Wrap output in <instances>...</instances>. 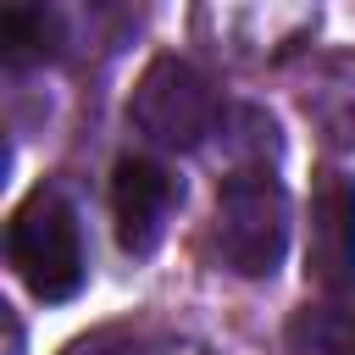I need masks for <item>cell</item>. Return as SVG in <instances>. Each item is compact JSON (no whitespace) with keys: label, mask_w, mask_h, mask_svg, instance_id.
<instances>
[{"label":"cell","mask_w":355,"mask_h":355,"mask_svg":"<svg viewBox=\"0 0 355 355\" xmlns=\"http://www.w3.org/2000/svg\"><path fill=\"white\" fill-rule=\"evenodd\" d=\"M6 261L11 272L22 277V288L44 305H67L83 277H89V261H83V227H78V211L61 189L39 183L6 222Z\"/></svg>","instance_id":"cell-1"},{"label":"cell","mask_w":355,"mask_h":355,"mask_svg":"<svg viewBox=\"0 0 355 355\" xmlns=\"http://www.w3.org/2000/svg\"><path fill=\"white\" fill-rule=\"evenodd\" d=\"M211 239L227 272L239 277H272L288 250V189L272 172H227L216 189Z\"/></svg>","instance_id":"cell-2"},{"label":"cell","mask_w":355,"mask_h":355,"mask_svg":"<svg viewBox=\"0 0 355 355\" xmlns=\"http://www.w3.org/2000/svg\"><path fill=\"white\" fill-rule=\"evenodd\" d=\"M128 116L155 150H200L216 133V83L183 55H155L133 83Z\"/></svg>","instance_id":"cell-3"},{"label":"cell","mask_w":355,"mask_h":355,"mask_svg":"<svg viewBox=\"0 0 355 355\" xmlns=\"http://www.w3.org/2000/svg\"><path fill=\"white\" fill-rule=\"evenodd\" d=\"M305 283H316L322 294L355 288V178L338 166H322L311 183Z\"/></svg>","instance_id":"cell-4"},{"label":"cell","mask_w":355,"mask_h":355,"mask_svg":"<svg viewBox=\"0 0 355 355\" xmlns=\"http://www.w3.org/2000/svg\"><path fill=\"white\" fill-rule=\"evenodd\" d=\"M183 189L155 155H122L111 166V216H116V244L128 255H150L178 211Z\"/></svg>","instance_id":"cell-5"},{"label":"cell","mask_w":355,"mask_h":355,"mask_svg":"<svg viewBox=\"0 0 355 355\" xmlns=\"http://www.w3.org/2000/svg\"><path fill=\"white\" fill-rule=\"evenodd\" d=\"M288 355H355V288L305 300L283 327Z\"/></svg>","instance_id":"cell-6"},{"label":"cell","mask_w":355,"mask_h":355,"mask_svg":"<svg viewBox=\"0 0 355 355\" xmlns=\"http://www.w3.org/2000/svg\"><path fill=\"white\" fill-rule=\"evenodd\" d=\"M6 61H50L61 55V17L50 6H11L0 17Z\"/></svg>","instance_id":"cell-7"},{"label":"cell","mask_w":355,"mask_h":355,"mask_svg":"<svg viewBox=\"0 0 355 355\" xmlns=\"http://www.w3.org/2000/svg\"><path fill=\"white\" fill-rule=\"evenodd\" d=\"M222 144L239 155V172H266V161H277V150H283L277 122L255 105H233L222 116Z\"/></svg>","instance_id":"cell-8"},{"label":"cell","mask_w":355,"mask_h":355,"mask_svg":"<svg viewBox=\"0 0 355 355\" xmlns=\"http://www.w3.org/2000/svg\"><path fill=\"white\" fill-rule=\"evenodd\" d=\"M305 105L322 116V128H327L333 144L355 150V61H338L333 78H327V89H316V100H305Z\"/></svg>","instance_id":"cell-9"},{"label":"cell","mask_w":355,"mask_h":355,"mask_svg":"<svg viewBox=\"0 0 355 355\" xmlns=\"http://www.w3.org/2000/svg\"><path fill=\"white\" fill-rule=\"evenodd\" d=\"M61 355H144V344H139V333L133 327H89V333H78Z\"/></svg>","instance_id":"cell-10"}]
</instances>
